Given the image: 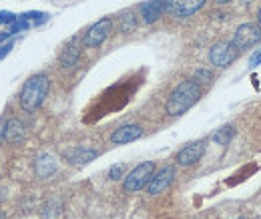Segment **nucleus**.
<instances>
[{"mask_svg": "<svg viewBox=\"0 0 261 219\" xmlns=\"http://www.w3.org/2000/svg\"><path fill=\"white\" fill-rule=\"evenodd\" d=\"M201 99V85L195 79L183 81L167 99L165 103V111L171 117H181L183 113H187L197 101Z\"/></svg>", "mask_w": 261, "mask_h": 219, "instance_id": "1", "label": "nucleus"}, {"mask_svg": "<svg viewBox=\"0 0 261 219\" xmlns=\"http://www.w3.org/2000/svg\"><path fill=\"white\" fill-rule=\"evenodd\" d=\"M48 91H50V81H48L46 75H34V77H30L24 83L22 91H20V105H22V109L26 113L36 111L44 103Z\"/></svg>", "mask_w": 261, "mask_h": 219, "instance_id": "2", "label": "nucleus"}, {"mask_svg": "<svg viewBox=\"0 0 261 219\" xmlns=\"http://www.w3.org/2000/svg\"><path fill=\"white\" fill-rule=\"evenodd\" d=\"M153 173H155V163L145 161V163L137 165L129 175H127V179H125V183H123L125 191H127V193H135V191L145 189V187H147V183L151 181Z\"/></svg>", "mask_w": 261, "mask_h": 219, "instance_id": "3", "label": "nucleus"}, {"mask_svg": "<svg viewBox=\"0 0 261 219\" xmlns=\"http://www.w3.org/2000/svg\"><path fill=\"white\" fill-rule=\"evenodd\" d=\"M237 54H239V50L231 40L229 42H215L209 50V60H211L213 66L225 68L237 58Z\"/></svg>", "mask_w": 261, "mask_h": 219, "instance_id": "4", "label": "nucleus"}, {"mask_svg": "<svg viewBox=\"0 0 261 219\" xmlns=\"http://www.w3.org/2000/svg\"><path fill=\"white\" fill-rule=\"evenodd\" d=\"M259 40H261V26L251 24V22H245V24H241V26L235 30L231 42H233V44L237 46V50L241 52V50H247V48L255 46Z\"/></svg>", "mask_w": 261, "mask_h": 219, "instance_id": "5", "label": "nucleus"}, {"mask_svg": "<svg viewBox=\"0 0 261 219\" xmlns=\"http://www.w3.org/2000/svg\"><path fill=\"white\" fill-rule=\"evenodd\" d=\"M111 30H113L111 18H101L99 22H95V24L87 30V34H85V38H83V44H85L87 48H97V46H101V44L109 38Z\"/></svg>", "mask_w": 261, "mask_h": 219, "instance_id": "6", "label": "nucleus"}, {"mask_svg": "<svg viewBox=\"0 0 261 219\" xmlns=\"http://www.w3.org/2000/svg\"><path fill=\"white\" fill-rule=\"evenodd\" d=\"M207 0H167V12L173 18H189L205 6Z\"/></svg>", "mask_w": 261, "mask_h": 219, "instance_id": "7", "label": "nucleus"}, {"mask_svg": "<svg viewBox=\"0 0 261 219\" xmlns=\"http://www.w3.org/2000/svg\"><path fill=\"white\" fill-rule=\"evenodd\" d=\"M175 179V167L173 165H167L163 169H159L157 173H153L151 181L147 183V193L149 195H161Z\"/></svg>", "mask_w": 261, "mask_h": 219, "instance_id": "8", "label": "nucleus"}, {"mask_svg": "<svg viewBox=\"0 0 261 219\" xmlns=\"http://www.w3.org/2000/svg\"><path fill=\"white\" fill-rule=\"evenodd\" d=\"M205 147H207V141H193V143H189V145H185L179 153H177V163L181 165V167H189V165H195L201 157H203V153H205Z\"/></svg>", "mask_w": 261, "mask_h": 219, "instance_id": "9", "label": "nucleus"}, {"mask_svg": "<svg viewBox=\"0 0 261 219\" xmlns=\"http://www.w3.org/2000/svg\"><path fill=\"white\" fill-rule=\"evenodd\" d=\"M163 12H167V0H147L141 4V18L145 24L157 22Z\"/></svg>", "mask_w": 261, "mask_h": 219, "instance_id": "10", "label": "nucleus"}, {"mask_svg": "<svg viewBox=\"0 0 261 219\" xmlns=\"http://www.w3.org/2000/svg\"><path fill=\"white\" fill-rule=\"evenodd\" d=\"M56 169H58V161H56V157H52L50 153H42V155H38L36 161H34V171H36V175H38L40 179H48Z\"/></svg>", "mask_w": 261, "mask_h": 219, "instance_id": "11", "label": "nucleus"}, {"mask_svg": "<svg viewBox=\"0 0 261 219\" xmlns=\"http://www.w3.org/2000/svg\"><path fill=\"white\" fill-rule=\"evenodd\" d=\"M141 135H143V129H141L139 125H123V127H119L117 131H113L111 141H113L115 145H125V143L137 141Z\"/></svg>", "mask_w": 261, "mask_h": 219, "instance_id": "12", "label": "nucleus"}, {"mask_svg": "<svg viewBox=\"0 0 261 219\" xmlns=\"http://www.w3.org/2000/svg\"><path fill=\"white\" fill-rule=\"evenodd\" d=\"M67 161L69 163H73V165H87V163H91L93 159H97L99 157V153L95 151V149H87V147H75V149H71V151H67Z\"/></svg>", "mask_w": 261, "mask_h": 219, "instance_id": "13", "label": "nucleus"}, {"mask_svg": "<svg viewBox=\"0 0 261 219\" xmlns=\"http://www.w3.org/2000/svg\"><path fill=\"white\" fill-rule=\"evenodd\" d=\"M79 58H81V46H79V40L73 38L64 46V50L60 52V66L62 68H73V66H77Z\"/></svg>", "mask_w": 261, "mask_h": 219, "instance_id": "14", "label": "nucleus"}, {"mask_svg": "<svg viewBox=\"0 0 261 219\" xmlns=\"http://www.w3.org/2000/svg\"><path fill=\"white\" fill-rule=\"evenodd\" d=\"M24 125L18 121V119H10V121H6V125H4V139L8 141V143H12V145H16V143H22L24 141Z\"/></svg>", "mask_w": 261, "mask_h": 219, "instance_id": "15", "label": "nucleus"}, {"mask_svg": "<svg viewBox=\"0 0 261 219\" xmlns=\"http://www.w3.org/2000/svg\"><path fill=\"white\" fill-rule=\"evenodd\" d=\"M233 137H235V127H233V125H225V127H221L219 131H215L213 141H215L217 145H229Z\"/></svg>", "mask_w": 261, "mask_h": 219, "instance_id": "16", "label": "nucleus"}, {"mask_svg": "<svg viewBox=\"0 0 261 219\" xmlns=\"http://www.w3.org/2000/svg\"><path fill=\"white\" fill-rule=\"evenodd\" d=\"M137 28V18H135V14L127 10V12H123L121 14V20H119V30L123 32V34H129Z\"/></svg>", "mask_w": 261, "mask_h": 219, "instance_id": "17", "label": "nucleus"}, {"mask_svg": "<svg viewBox=\"0 0 261 219\" xmlns=\"http://www.w3.org/2000/svg\"><path fill=\"white\" fill-rule=\"evenodd\" d=\"M22 18H26L30 24H44L46 20H48V14L46 12H36V10H32V12H24V14H20Z\"/></svg>", "mask_w": 261, "mask_h": 219, "instance_id": "18", "label": "nucleus"}, {"mask_svg": "<svg viewBox=\"0 0 261 219\" xmlns=\"http://www.w3.org/2000/svg\"><path fill=\"white\" fill-rule=\"evenodd\" d=\"M123 173H125V165H113V167L109 169V179L119 181V179L123 177Z\"/></svg>", "mask_w": 261, "mask_h": 219, "instance_id": "19", "label": "nucleus"}, {"mask_svg": "<svg viewBox=\"0 0 261 219\" xmlns=\"http://www.w3.org/2000/svg\"><path fill=\"white\" fill-rule=\"evenodd\" d=\"M18 16L14 14V12H10V10H0V24H6V26H10L14 20H16Z\"/></svg>", "mask_w": 261, "mask_h": 219, "instance_id": "20", "label": "nucleus"}, {"mask_svg": "<svg viewBox=\"0 0 261 219\" xmlns=\"http://www.w3.org/2000/svg\"><path fill=\"white\" fill-rule=\"evenodd\" d=\"M201 79L209 83L213 77H211V72H209V70H205V68H199V70L195 72V81H197V83H201Z\"/></svg>", "mask_w": 261, "mask_h": 219, "instance_id": "21", "label": "nucleus"}, {"mask_svg": "<svg viewBox=\"0 0 261 219\" xmlns=\"http://www.w3.org/2000/svg\"><path fill=\"white\" fill-rule=\"evenodd\" d=\"M10 50H12V42L8 40V42H6L4 46H0V60H2V58H4V56H6L8 52H10Z\"/></svg>", "mask_w": 261, "mask_h": 219, "instance_id": "22", "label": "nucleus"}, {"mask_svg": "<svg viewBox=\"0 0 261 219\" xmlns=\"http://www.w3.org/2000/svg\"><path fill=\"white\" fill-rule=\"evenodd\" d=\"M249 64H251V66H259L261 64V48L253 54V56H251V58H249Z\"/></svg>", "mask_w": 261, "mask_h": 219, "instance_id": "23", "label": "nucleus"}, {"mask_svg": "<svg viewBox=\"0 0 261 219\" xmlns=\"http://www.w3.org/2000/svg\"><path fill=\"white\" fill-rule=\"evenodd\" d=\"M4 125H6V123L0 119V143H2V139H4Z\"/></svg>", "mask_w": 261, "mask_h": 219, "instance_id": "24", "label": "nucleus"}, {"mask_svg": "<svg viewBox=\"0 0 261 219\" xmlns=\"http://www.w3.org/2000/svg\"><path fill=\"white\" fill-rule=\"evenodd\" d=\"M213 2H215V4H219V6H221V4H227V2H229V0H213Z\"/></svg>", "mask_w": 261, "mask_h": 219, "instance_id": "25", "label": "nucleus"}, {"mask_svg": "<svg viewBox=\"0 0 261 219\" xmlns=\"http://www.w3.org/2000/svg\"><path fill=\"white\" fill-rule=\"evenodd\" d=\"M257 20H259V24H261V8H259V12H257Z\"/></svg>", "mask_w": 261, "mask_h": 219, "instance_id": "26", "label": "nucleus"}, {"mask_svg": "<svg viewBox=\"0 0 261 219\" xmlns=\"http://www.w3.org/2000/svg\"><path fill=\"white\" fill-rule=\"evenodd\" d=\"M0 219H2V217H0Z\"/></svg>", "mask_w": 261, "mask_h": 219, "instance_id": "27", "label": "nucleus"}]
</instances>
